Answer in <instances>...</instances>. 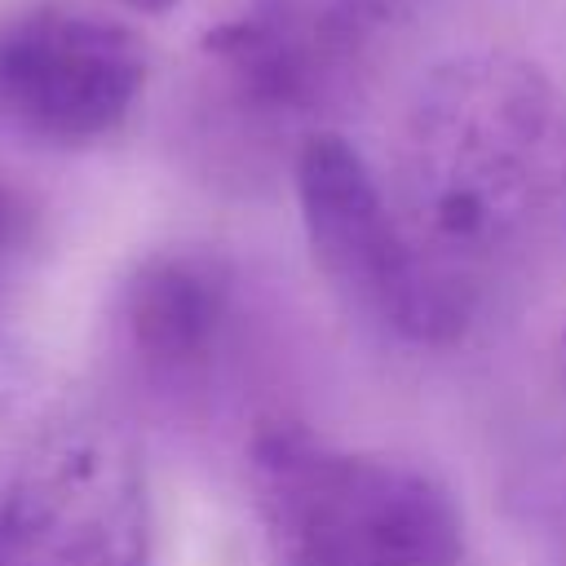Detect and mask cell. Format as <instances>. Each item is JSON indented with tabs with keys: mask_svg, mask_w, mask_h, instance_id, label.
I'll return each mask as SVG.
<instances>
[{
	"mask_svg": "<svg viewBox=\"0 0 566 566\" xmlns=\"http://www.w3.org/2000/svg\"><path fill=\"white\" fill-rule=\"evenodd\" d=\"M380 464L340 455L301 424L261 429L252 486L270 566H363Z\"/></svg>",
	"mask_w": 566,
	"mask_h": 566,
	"instance_id": "5",
	"label": "cell"
},
{
	"mask_svg": "<svg viewBox=\"0 0 566 566\" xmlns=\"http://www.w3.org/2000/svg\"><path fill=\"white\" fill-rule=\"evenodd\" d=\"M402 159L411 199L447 239L566 203V97L513 53L451 57L411 102Z\"/></svg>",
	"mask_w": 566,
	"mask_h": 566,
	"instance_id": "1",
	"label": "cell"
},
{
	"mask_svg": "<svg viewBox=\"0 0 566 566\" xmlns=\"http://www.w3.org/2000/svg\"><path fill=\"white\" fill-rule=\"evenodd\" d=\"M0 566H150V504L133 442L75 420L49 429L0 504Z\"/></svg>",
	"mask_w": 566,
	"mask_h": 566,
	"instance_id": "2",
	"label": "cell"
},
{
	"mask_svg": "<svg viewBox=\"0 0 566 566\" xmlns=\"http://www.w3.org/2000/svg\"><path fill=\"white\" fill-rule=\"evenodd\" d=\"M226 314L221 279L195 256H150L124 287V327L133 349L164 367H190L208 354Z\"/></svg>",
	"mask_w": 566,
	"mask_h": 566,
	"instance_id": "6",
	"label": "cell"
},
{
	"mask_svg": "<svg viewBox=\"0 0 566 566\" xmlns=\"http://www.w3.org/2000/svg\"><path fill=\"white\" fill-rule=\"evenodd\" d=\"M146 44L111 18L40 4L0 27V115L49 146L111 137L146 88Z\"/></svg>",
	"mask_w": 566,
	"mask_h": 566,
	"instance_id": "4",
	"label": "cell"
},
{
	"mask_svg": "<svg viewBox=\"0 0 566 566\" xmlns=\"http://www.w3.org/2000/svg\"><path fill=\"white\" fill-rule=\"evenodd\" d=\"M31 234V203L22 199V190H13L9 181H0V256L18 252Z\"/></svg>",
	"mask_w": 566,
	"mask_h": 566,
	"instance_id": "7",
	"label": "cell"
},
{
	"mask_svg": "<svg viewBox=\"0 0 566 566\" xmlns=\"http://www.w3.org/2000/svg\"><path fill=\"white\" fill-rule=\"evenodd\" d=\"M119 4H128V9H137V13H164V9H172L177 0H119Z\"/></svg>",
	"mask_w": 566,
	"mask_h": 566,
	"instance_id": "8",
	"label": "cell"
},
{
	"mask_svg": "<svg viewBox=\"0 0 566 566\" xmlns=\"http://www.w3.org/2000/svg\"><path fill=\"white\" fill-rule=\"evenodd\" d=\"M296 199L327 279L407 340H451L460 292L411 248L385 190L340 133H310L296 150Z\"/></svg>",
	"mask_w": 566,
	"mask_h": 566,
	"instance_id": "3",
	"label": "cell"
}]
</instances>
